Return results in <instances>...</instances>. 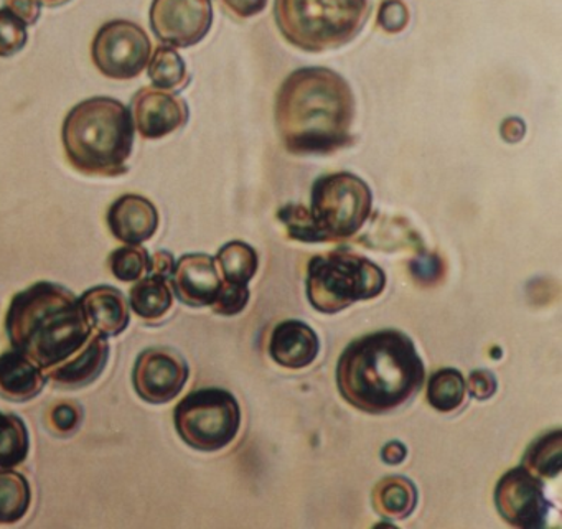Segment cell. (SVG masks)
<instances>
[{"mask_svg":"<svg viewBox=\"0 0 562 529\" xmlns=\"http://www.w3.org/2000/svg\"><path fill=\"white\" fill-rule=\"evenodd\" d=\"M350 85L322 67L292 71L279 88L274 121L282 144L297 156H322L353 143Z\"/></svg>","mask_w":562,"mask_h":529,"instance_id":"cell-1","label":"cell"},{"mask_svg":"<svg viewBox=\"0 0 562 529\" xmlns=\"http://www.w3.org/2000/svg\"><path fill=\"white\" fill-rule=\"evenodd\" d=\"M341 397L361 413L387 414L409 403L426 368L416 345L400 330H380L351 341L337 363Z\"/></svg>","mask_w":562,"mask_h":529,"instance_id":"cell-2","label":"cell"},{"mask_svg":"<svg viewBox=\"0 0 562 529\" xmlns=\"http://www.w3.org/2000/svg\"><path fill=\"white\" fill-rule=\"evenodd\" d=\"M5 331L12 350L47 371L81 351L93 327L74 292L42 281L14 295L5 315Z\"/></svg>","mask_w":562,"mask_h":529,"instance_id":"cell-3","label":"cell"},{"mask_svg":"<svg viewBox=\"0 0 562 529\" xmlns=\"http://www.w3.org/2000/svg\"><path fill=\"white\" fill-rule=\"evenodd\" d=\"M61 140L68 162L83 176H124L134 147L130 108L106 97L81 101L65 117Z\"/></svg>","mask_w":562,"mask_h":529,"instance_id":"cell-4","label":"cell"},{"mask_svg":"<svg viewBox=\"0 0 562 529\" xmlns=\"http://www.w3.org/2000/svg\"><path fill=\"white\" fill-rule=\"evenodd\" d=\"M370 0H276L274 21L292 47L308 54L337 50L360 35Z\"/></svg>","mask_w":562,"mask_h":529,"instance_id":"cell-5","label":"cell"},{"mask_svg":"<svg viewBox=\"0 0 562 529\" xmlns=\"http://www.w3.org/2000/svg\"><path fill=\"white\" fill-rule=\"evenodd\" d=\"M305 288L315 311L338 314L357 302L378 297L386 288V274L370 259L338 249L311 259Z\"/></svg>","mask_w":562,"mask_h":529,"instance_id":"cell-6","label":"cell"},{"mask_svg":"<svg viewBox=\"0 0 562 529\" xmlns=\"http://www.w3.org/2000/svg\"><path fill=\"white\" fill-rule=\"evenodd\" d=\"M373 193L360 177L330 173L315 180L311 193L312 223L317 243L353 238L371 215Z\"/></svg>","mask_w":562,"mask_h":529,"instance_id":"cell-7","label":"cell"},{"mask_svg":"<svg viewBox=\"0 0 562 529\" xmlns=\"http://www.w3.org/2000/svg\"><path fill=\"white\" fill-rule=\"evenodd\" d=\"M173 423L187 446L200 452H218L238 436L241 409L229 391L203 387L177 404Z\"/></svg>","mask_w":562,"mask_h":529,"instance_id":"cell-8","label":"cell"},{"mask_svg":"<svg viewBox=\"0 0 562 529\" xmlns=\"http://www.w3.org/2000/svg\"><path fill=\"white\" fill-rule=\"evenodd\" d=\"M153 44L140 25L111 21L94 35L91 58L94 67L111 80H133L149 65Z\"/></svg>","mask_w":562,"mask_h":529,"instance_id":"cell-9","label":"cell"},{"mask_svg":"<svg viewBox=\"0 0 562 529\" xmlns=\"http://www.w3.org/2000/svg\"><path fill=\"white\" fill-rule=\"evenodd\" d=\"M495 506L499 516L515 528H544L549 502L541 479L526 466L506 472L495 486Z\"/></svg>","mask_w":562,"mask_h":529,"instance_id":"cell-10","label":"cell"},{"mask_svg":"<svg viewBox=\"0 0 562 529\" xmlns=\"http://www.w3.org/2000/svg\"><path fill=\"white\" fill-rule=\"evenodd\" d=\"M212 24V0H154L150 5V29L170 47L189 48L200 44Z\"/></svg>","mask_w":562,"mask_h":529,"instance_id":"cell-11","label":"cell"},{"mask_svg":"<svg viewBox=\"0 0 562 529\" xmlns=\"http://www.w3.org/2000/svg\"><path fill=\"white\" fill-rule=\"evenodd\" d=\"M189 376V364L177 351L154 347L137 357L133 384L137 396L146 403L167 404L182 393Z\"/></svg>","mask_w":562,"mask_h":529,"instance_id":"cell-12","label":"cell"},{"mask_svg":"<svg viewBox=\"0 0 562 529\" xmlns=\"http://www.w3.org/2000/svg\"><path fill=\"white\" fill-rule=\"evenodd\" d=\"M134 127L144 139H160L189 123V106L182 98L157 88H143L131 101Z\"/></svg>","mask_w":562,"mask_h":529,"instance_id":"cell-13","label":"cell"},{"mask_svg":"<svg viewBox=\"0 0 562 529\" xmlns=\"http://www.w3.org/2000/svg\"><path fill=\"white\" fill-rule=\"evenodd\" d=\"M169 279L177 299L189 307H212L223 282L215 259L202 252L182 256Z\"/></svg>","mask_w":562,"mask_h":529,"instance_id":"cell-14","label":"cell"},{"mask_svg":"<svg viewBox=\"0 0 562 529\" xmlns=\"http://www.w3.org/2000/svg\"><path fill=\"white\" fill-rule=\"evenodd\" d=\"M108 226L114 238L126 245H143L159 228V212L146 196L127 195L117 199L108 210Z\"/></svg>","mask_w":562,"mask_h":529,"instance_id":"cell-15","label":"cell"},{"mask_svg":"<svg viewBox=\"0 0 562 529\" xmlns=\"http://www.w3.org/2000/svg\"><path fill=\"white\" fill-rule=\"evenodd\" d=\"M110 358V345L103 335H91L88 344L75 357L47 370L45 376L57 387L78 390L93 383L103 373Z\"/></svg>","mask_w":562,"mask_h":529,"instance_id":"cell-16","label":"cell"},{"mask_svg":"<svg viewBox=\"0 0 562 529\" xmlns=\"http://www.w3.org/2000/svg\"><path fill=\"white\" fill-rule=\"evenodd\" d=\"M321 351L317 334L301 320H285L274 328L269 344L272 360L289 370H302L314 363Z\"/></svg>","mask_w":562,"mask_h":529,"instance_id":"cell-17","label":"cell"},{"mask_svg":"<svg viewBox=\"0 0 562 529\" xmlns=\"http://www.w3.org/2000/svg\"><path fill=\"white\" fill-rule=\"evenodd\" d=\"M80 302L91 327L103 337H117L130 325V304L120 289L97 285L88 289Z\"/></svg>","mask_w":562,"mask_h":529,"instance_id":"cell-18","label":"cell"},{"mask_svg":"<svg viewBox=\"0 0 562 529\" xmlns=\"http://www.w3.org/2000/svg\"><path fill=\"white\" fill-rule=\"evenodd\" d=\"M47 383L42 368L19 351L12 350L0 357V394L14 403L34 399Z\"/></svg>","mask_w":562,"mask_h":529,"instance_id":"cell-19","label":"cell"},{"mask_svg":"<svg viewBox=\"0 0 562 529\" xmlns=\"http://www.w3.org/2000/svg\"><path fill=\"white\" fill-rule=\"evenodd\" d=\"M374 511L387 519H404L416 509L417 488L406 476H386L371 493Z\"/></svg>","mask_w":562,"mask_h":529,"instance_id":"cell-20","label":"cell"},{"mask_svg":"<svg viewBox=\"0 0 562 529\" xmlns=\"http://www.w3.org/2000/svg\"><path fill=\"white\" fill-rule=\"evenodd\" d=\"M172 304V288L169 285V279L164 278V275H146V278H140L131 289V308L143 320H159L170 311Z\"/></svg>","mask_w":562,"mask_h":529,"instance_id":"cell-21","label":"cell"},{"mask_svg":"<svg viewBox=\"0 0 562 529\" xmlns=\"http://www.w3.org/2000/svg\"><path fill=\"white\" fill-rule=\"evenodd\" d=\"M31 483L22 473L0 469V525H14L31 508Z\"/></svg>","mask_w":562,"mask_h":529,"instance_id":"cell-22","label":"cell"},{"mask_svg":"<svg viewBox=\"0 0 562 529\" xmlns=\"http://www.w3.org/2000/svg\"><path fill=\"white\" fill-rule=\"evenodd\" d=\"M215 261L222 271L223 281L232 284L248 285L259 268L258 252L243 241L226 243Z\"/></svg>","mask_w":562,"mask_h":529,"instance_id":"cell-23","label":"cell"},{"mask_svg":"<svg viewBox=\"0 0 562 529\" xmlns=\"http://www.w3.org/2000/svg\"><path fill=\"white\" fill-rule=\"evenodd\" d=\"M522 466L539 479H554L562 469V432L552 430L536 439L522 457Z\"/></svg>","mask_w":562,"mask_h":529,"instance_id":"cell-24","label":"cell"},{"mask_svg":"<svg viewBox=\"0 0 562 529\" xmlns=\"http://www.w3.org/2000/svg\"><path fill=\"white\" fill-rule=\"evenodd\" d=\"M31 437L24 420L0 410V469H15L27 459Z\"/></svg>","mask_w":562,"mask_h":529,"instance_id":"cell-25","label":"cell"},{"mask_svg":"<svg viewBox=\"0 0 562 529\" xmlns=\"http://www.w3.org/2000/svg\"><path fill=\"white\" fill-rule=\"evenodd\" d=\"M467 384L456 368H442L430 376L427 384V403L439 413H452L465 401Z\"/></svg>","mask_w":562,"mask_h":529,"instance_id":"cell-26","label":"cell"},{"mask_svg":"<svg viewBox=\"0 0 562 529\" xmlns=\"http://www.w3.org/2000/svg\"><path fill=\"white\" fill-rule=\"evenodd\" d=\"M147 74L157 90H183L189 85L186 61L172 47H159L154 52Z\"/></svg>","mask_w":562,"mask_h":529,"instance_id":"cell-27","label":"cell"},{"mask_svg":"<svg viewBox=\"0 0 562 529\" xmlns=\"http://www.w3.org/2000/svg\"><path fill=\"white\" fill-rule=\"evenodd\" d=\"M114 278L123 282L139 281L150 272V256L146 248L139 245H127L114 249L108 259Z\"/></svg>","mask_w":562,"mask_h":529,"instance_id":"cell-28","label":"cell"},{"mask_svg":"<svg viewBox=\"0 0 562 529\" xmlns=\"http://www.w3.org/2000/svg\"><path fill=\"white\" fill-rule=\"evenodd\" d=\"M27 41V24L9 9H0V58L14 57Z\"/></svg>","mask_w":562,"mask_h":529,"instance_id":"cell-29","label":"cell"},{"mask_svg":"<svg viewBox=\"0 0 562 529\" xmlns=\"http://www.w3.org/2000/svg\"><path fill=\"white\" fill-rule=\"evenodd\" d=\"M278 218L288 229V235L295 241L317 243L311 213L302 205H285L279 210Z\"/></svg>","mask_w":562,"mask_h":529,"instance_id":"cell-30","label":"cell"},{"mask_svg":"<svg viewBox=\"0 0 562 529\" xmlns=\"http://www.w3.org/2000/svg\"><path fill=\"white\" fill-rule=\"evenodd\" d=\"M248 302V285L232 284V282L223 281L212 308L215 314L233 317V315L241 314Z\"/></svg>","mask_w":562,"mask_h":529,"instance_id":"cell-31","label":"cell"},{"mask_svg":"<svg viewBox=\"0 0 562 529\" xmlns=\"http://www.w3.org/2000/svg\"><path fill=\"white\" fill-rule=\"evenodd\" d=\"M409 9L403 0H383L378 11L376 24L386 34H400L409 24Z\"/></svg>","mask_w":562,"mask_h":529,"instance_id":"cell-32","label":"cell"},{"mask_svg":"<svg viewBox=\"0 0 562 529\" xmlns=\"http://www.w3.org/2000/svg\"><path fill=\"white\" fill-rule=\"evenodd\" d=\"M409 269L413 278L423 285L437 284L443 275L442 259L434 252L424 251V249H420L417 258L411 261Z\"/></svg>","mask_w":562,"mask_h":529,"instance_id":"cell-33","label":"cell"},{"mask_svg":"<svg viewBox=\"0 0 562 529\" xmlns=\"http://www.w3.org/2000/svg\"><path fill=\"white\" fill-rule=\"evenodd\" d=\"M52 423H54L57 432L68 436L78 429L81 423L80 407L71 403H61L54 407L50 414Z\"/></svg>","mask_w":562,"mask_h":529,"instance_id":"cell-34","label":"cell"},{"mask_svg":"<svg viewBox=\"0 0 562 529\" xmlns=\"http://www.w3.org/2000/svg\"><path fill=\"white\" fill-rule=\"evenodd\" d=\"M465 384L470 396L479 401L490 399L498 387L495 374L488 370H473Z\"/></svg>","mask_w":562,"mask_h":529,"instance_id":"cell-35","label":"cell"},{"mask_svg":"<svg viewBox=\"0 0 562 529\" xmlns=\"http://www.w3.org/2000/svg\"><path fill=\"white\" fill-rule=\"evenodd\" d=\"M218 2L229 15L241 21L261 14L268 5V0H218Z\"/></svg>","mask_w":562,"mask_h":529,"instance_id":"cell-36","label":"cell"},{"mask_svg":"<svg viewBox=\"0 0 562 529\" xmlns=\"http://www.w3.org/2000/svg\"><path fill=\"white\" fill-rule=\"evenodd\" d=\"M4 8L14 12L27 24V27L37 24L38 18H41V5L35 0H4Z\"/></svg>","mask_w":562,"mask_h":529,"instance_id":"cell-37","label":"cell"},{"mask_svg":"<svg viewBox=\"0 0 562 529\" xmlns=\"http://www.w3.org/2000/svg\"><path fill=\"white\" fill-rule=\"evenodd\" d=\"M173 266H176V259H173V256L170 255L169 251H157L156 255L150 258L149 274H159L169 279L170 274H172Z\"/></svg>","mask_w":562,"mask_h":529,"instance_id":"cell-38","label":"cell"},{"mask_svg":"<svg viewBox=\"0 0 562 529\" xmlns=\"http://www.w3.org/2000/svg\"><path fill=\"white\" fill-rule=\"evenodd\" d=\"M406 455V446L401 443L400 440L387 442L386 446L383 447V450H381V459H383V462L387 463V465H400V463L404 462Z\"/></svg>","mask_w":562,"mask_h":529,"instance_id":"cell-39","label":"cell"},{"mask_svg":"<svg viewBox=\"0 0 562 529\" xmlns=\"http://www.w3.org/2000/svg\"><path fill=\"white\" fill-rule=\"evenodd\" d=\"M525 123L518 117H508L502 124V137L506 143H519L525 137Z\"/></svg>","mask_w":562,"mask_h":529,"instance_id":"cell-40","label":"cell"},{"mask_svg":"<svg viewBox=\"0 0 562 529\" xmlns=\"http://www.w3.org/2000/svg\"><path fill=\"white\" fill-rule=\"evenodd\" d=\"M38 5H45V8H58V5L68 4L70 0H35Z\"/></svg>","mask_w":562,"mask_h":529,"instance_id":"cell-41","label":"cell"}]
</instances>
